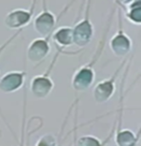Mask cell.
I'll return each instance as SVG.
<instances>
[{
    "instance_id": "obj_11",
    "label": "cell",
    "mask_w": 141,
    "mask_h": 146,
    "mask_svg": "<svg viewBox=\"0 0 141 146\" xmlns=\"http://www.w3.org/2000/svg\"><path fill=\"white\" fill-rule=\"evenodd\" d=\"M114 140H115V143L120 146H132L138 143L139 135H136V133L130 129L120 128V129H116Z\"/></svg>"
},
{
    "instance_id": "obj_15",
    "label": "cell",
    "mask_w": 141,
    "mask_h": 146,
    "mask_svg": "<svg viewBox=\"0 0 141 146\" xmlns=\"http://www.w3.org/2000/svg\"><path fill=\"white\" fill-rule=\"evenodd\" d=\"M21 32H22V30H18V31L16 32V33H15V35H14L13 36H11V38H10V39H9V40H8V41L5 42V43H3L2 45L0 46V55H1V53H2L3 50H5V47H8V46H9L10 43H11V42L13 41V40H14V39H15V38H16V36H18V35H21Z\"/></svg>"
},
{
    "instance_id": "obj_10",
    "label": "cell",
    "mask_w": 141,
    "mask_h": 146,
    "mask_svg": "<svg viewBox=\"0 0 141 146\" xmlns=\"http://www.w3.org/2000/svg\"><path fill=\"white\" fill-rule=\"evenodd\" d=\"M51 39L54 42L57 48L64 50L67 47L73 45L72 27L69 26H61L54 29L51 33Z\"/></svg>"
},
{
    "instance_id": "obj_13",
    "label": "cell",
    "mask_w": 141,
    "mask_h": 146,
    "mask_svg": "<svg viewBox=\"0 0 141 146\" xmlns=\"http://www.w3.org/2000/svg\"><path fill=\"white\" fill-rule=\"evenodd\" d=\"M78 145L80 146H92V145H102L104 142L100 140L98 137L96 135H93V134H85V135H82L77 140Z\"/></svg>"
},
{
    "instance_id": "obj_8",
    "label": "cell",
    "mask_w": 141,
    "mask_h": 146,
    "mask_svg": "<svg viewBox=\"0 0 141 146\" xmlns=\"http://www.w3.org/2000/svg\"><path fill=\"white\" fill-rule=\"evenodd\" d=\"M50 38L51 36L36 38L29 43L26 50V57L30 62L39 64L49 56L51 52Z\"/></svg>"
},
{
    "instance_id": "obj_4",
    "label": "cell",
    "mask_w": 141,
    "mask_h": 146,
    "mask_svg": "<svg viewBox=\"0 0 141 146\" xmlns=\"http://www.w3.org/2000/svg\"><path fill=\"white\" fill-rule=\"evenodd\" d=\"M118 27L116 32L111 36L109 41V47L112 54L118 58H124L130 54L132 50V38L125 32L122 21V10L118 8Z\"/></svg>"
},
{
    "instance_id": "obj_2",
    "label": "cell",
    "mask_w": 141,
    "mask_h": 146,
    "mask_svg": "<svg viewBox=\"0 0 141 146\" xmlns=\"http://www.w3.org/2000/svg\"><path fill=\"white\" fill-rule=\"evenodd\" d=\"M61 52H64V50L57 48V53L54 56V58L52 59V62H51L50 67L47 68V70L43 74L36 75L30 80L29 91L37 99H45L46 97L50 96V94L54 89L55 84L52 76H51V73L53 71V68L55 67L57 58H58L59 55L61 54Z\"/></svg>"
},
{
    "instance_id": "obj_5",
    "label": "cell",
    "mask_w": 141,
    "mask_h": 146,
    "mask_svg": "<svg viewBox=\"0 0 141 146\" xmlns=\"http://www.w3.org/2000/svg\"><path fill=\"white\" fill-rule=\"evenodd\" d=\"M127 59H124L122 61V64H120L115 72L108 78H105L102 81L96 84L93 89V98L97 104H104L107 103L108 101L114 96L115 91H116V80H118V75L121 73V70L123 69V67L126 64Z\"/></svg>"
},
{
    "instance_id": "obj_16",
    "label": "cell",
    "mask_w": 141,
    "mask_h": 146,
    "mask_svg": "<svg viewBox=\"0 0 141 146\" xmlns=\"http://www.w3.org/2000/svg\"><path fill=\"white\" fill-rule=\"evenodd\" d=\"M115 1H116V3H118V8L122 10L123 8H125L126 5H130L132 2H134V1H137V0H115Z\"/></svg>"
},
{
    "instance_id": "obj_12",
    "label": "cell",
    "mask_w": 141,
    "mask_h": 146,
    "mask_svg": "<svg viewBox=\"0 0 141 146\" xmlns=\"http://www.w3.org/2000/svg\"><path fill=\"white\" fill-rule=\"evenodd\" d=\"M125 13V17L129 23H132L135 26L141 25V0L134 1L130 5L123 8Z\"/></svg>"
},
{
    "instance_id": "obj_3",
    "label": "cell",
    "mask_w": 141,
    "mask_h": 146,
    "mask_svg": "<svg viewBox=\"0 0 141 146\" xmlns=\"http://www.w3.org/2000/svg\"><path fill=\"white\" fill-rule=\"evenodd\" d=\"M92 0H87V5L85 8V15L81 18L72 27L73 45L83 48L91 43L92 39L95 35L94 24L90 18V9H91Z\"/></svg>"
},
{
    "instance_id": "obj_9",
    "label": "cell",
    "mask_w": 141,
    "mask_h": 146,
    "mask_svg": "<svg viewBox=\"0 0 141 146\" xmlns=\"http://www.w3.org/2000/svg\"><path fill=\"white\" fill-rule=\"evenodd\" d=\"M26 76H27L26 71L12 70L5 72L0 78V91L3 94L16 92L24 86Z\"/></svg>"
},
{
    "instance_id": "obj_6",
    "label": "cell",
    "mask_w": 141,
    "mask_h": 146,
    "mask_svg": "<svg viewBox=\"0 0 141 146\" xmlns=\"http://www.w3.org/2000/svg\"><path fill=\"white\" fill-rule=\"evenodd\" d=\"M35 7H36V0H33L32 7L29 9L17 8V9L11 10L10 12L5 14V19H3L5 27L11 30H22L23 28L28 26L32 21Z\"/></svg>"
},
{
    "instance_id": "obj_7",
    "label": "cell",
    "mask_w": 141,
    "mask_h": 146,
    "mask_svg": "<svg viewBox=\"0 0 141 146\" xmlns=\"http://www.w3.org/2000/svg\"><path fill=\"white\" fill-rule=\"evenodd\" d=\"M57 16L53 12H51L46 7V0H43V8L39 14H37L36 17L32 21V26L35 31L41 36H51L56 25H57Z\"/></svg>"
},
{
    "instance_id": "obj_1",
    "label": "cell",
    "mask_w": 141,
    "mask_h": 146,
    "mask_svg": "<svg viewBox=\"0 0 141 146\" xmlns=\"http://www.w3.org/2000/svg\"><path fill=\"white\" fill-rule=\"evenodd\" d=\"M108 28H109V25H108ZM108 28L106 29L104 38L99 42L95 55H94V57L91 59V61L81 66L80 68H78L73 72L72 76H71V87H72V89L74 91H77V92H84V91L88 90L93 86L94 82H95V78H96L95 64L98 61L101 54H102L106 38H107V33H108Z\"/></svg>"
},
{
    "instance_id": "obj_14",
    "label": "cell",
    "mask_w": 141,
    "mask_h": 146,
    "mask_svg": "<svg viewBox=\"0 0 141 146\" xmlns=\"http://www.w3.org/2000/svg\"><path fill=\"white\" fill-rule=\"evenodd\" d=\"M58 144L57 137L53 133H45L39 137V140L36 142V145H46V146H54Z\"/></svg>"
}]
</instances>
